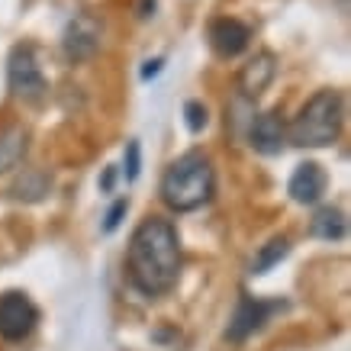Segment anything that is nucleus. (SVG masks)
I'll return each instance as SVG.
<instances>
[{"instance_id": "39448f33", "label": "nucleus", "mask_w": 351, "mask_h": 351, "mask_svg": "<svg viewBox=\"0 0 351 351\" xmlns=\"http://www.w3.org/2000/svg\"><path fill=\"white\" fill-rule=\"evenodd\" d=\"M39 322V309L26 293L20 290H7L0 297V335L7 341H20L26 339Z\"/></svg>"}, {"instance_id": "7ed1b4c3", "label": "nucleus", "mask_w": 351, "mask_h": 351, "mask_svg": "<svg viewBox=\"0 0 351 351\" xmlns=\"http://www.w3.org/2000/svg\"><path fill=\"white\" fill-rule=\"evenodd\" d=\"M341 119H345V107H341L339 90H316L306 104L300 107L287 129V138L300 149H326L332 145L341 132Z\"/></svg>"}, {"instance_id": "6e6552de", "label": "nucleus", "mask_w": 351, "mask_h": 351, "mask_svg": "<svg viewBox=\"0 0 351 351\" xmlns=\"http://www.w3.org/2000/svg\"><path fill=\"white\" fill-rule=\"evenodd\" d=\"M326 184H329V178H326L322 165H316V161H303V165H297V171L290 174L287 191H290V197H293V203L313 206V203L322 200Z\"/></svg>"}, {"instance_id": "1a4fd4ad", "label": "nucleus", "mask_w": 351, "mask_h": 351, "mask_svg": "<svg viewBox=\"0 0 351 351\" xmlns=\"http://www.w3.org/2000/svg\"><path fill=\"white\" fill-rule=\"evenodd\" d=\"M248 39H252V32L248 26L232 16H219V20L210 23V45H213V52L219 58H235V55H242L248 49Z\"/></svg>"}, {"instance_id": "6ab92c4d", "label": "nucleus", "mask_w": 351, "mask_h": 351, "mask_svg": "<svg viewBox=\"0 0 351 351\" xmlns=\"http://www.w3.org/2000/svg\"><path fill=\"white\" fill-rule=\"evenodd\" d=\"M161 58H152V62H145V68H142V81H149V77H155L161 71Z\"/></svg>"}, {"instance_id": "9b49d317", "label": "nucleus", "mask_w": 351, "mask_h": 351, "mask_svg": "<svg viewBox=\"0 0 351 351\" xmlns=\"http://www.w3.org/2000/svg\"><path fill=\"white\" fill-rule=\"evenodd\" d=\"M277 75V58L271 52H258L255 58H248L239 71V90L245 97H261L267 90V84Z\"/></svg>"}, {"instance_id": "412c9836", "label": "nucleus", "mask_w": 351, "mask_h": 351, "mask_svg": "<svg viewBox=\"0 0 351 351\" xmlns=\"http://www.w3.org/2000/svg\"><path fill=\"white\" fill-rule=\"evenodd\" d=\"M339 7H341V13H348V0H339Z\"/></svg>"}, {"instance_id": "ddd939ff", "label": "nucleus", "mask_w": 351, "mask_h": 351, "mask_svg": "<svg viewBox=\"0 0 351 351\" xmlns=\"http://www.w3.org/2000/svg\"><path fill=\"white\" fill-rule=\"evenodd\" d=\"M309 232L316 235V239H326V242H339V239H345V232H348V219H345V213L335 210V206H322L319 213L313 216Z\"/></svg>"}, {"instance_id": "423d86ee", "label": "nucleus", "mask_w": 351, "mask_h": 351, "mask_svg": "<svg viewBox=\"0 0 351 351\" xmlns=\"http://www.w3.org/2000/svg\"><path fill=\"white\" fill-rule=\"evenodd\" d=\"M284 306L280 300H258V297H248L245 293L239 303H235V313L229 319V329H226V339L229 341H245L252 332H258L271 319V313Z\"/></svg>"}, {"instance_id": "aec40b11", "label": "nucleus", "mask_w": 351, "mask_h": 351, "mask_svg": "<svg viewBox=\"0 0 351 351\" xmlns=\"http://www.w3.org/2000/svg\"><path fill=\"white\" fill-rule=\"evenodd\" d=\"M113 178H117V174H113V168H110L107 174H104V181H100V187H104V191H110V187H113Z\"/></svg>"}, {"instance_id": "f03ea898", "label": "nucleus", "mask_w": 351, "mask_h": 351, "mask_svg": "<svg viewBox=\"0 0 351 351\" xmlns=\"http://www.w3.org/2000/svg\"><path fill=\"white\" fill-rule=\"evenodd\" d=\"M213 184H216V178H213L210 158L200 155V152H187V155H181L165 171L158 193L168 210H174V213H193V210H200L203 203H210Z\"/></svg>"}, {"instance_id": "dca6fc26", "label": "nucleus", "mask_w": 351, "mask_h": 351, "mask_svg": "<svg viewBox=\"0 0 351 351\" xmlns=\"http://www.w3.org/2000/svg\"><path fill=\"white\" fill-rule=\"evenodd\" d=\"M206 107H203L200 100H191V104H187V107H184V123H187V129H191V132H200L203 126H206Z\"/></svg>"}, {"instance_id": "f8f14e48", "label": "nucleus", "mask_w": 351, "mask_h": 351, "mask_svg": "<svg viewBox=\"0 0 351 351\" xmlns=\"http://www.w3.org/2000/svg\"><path fill=\"white\" fill-rule=\"evenodd\" d=\"M29 149V136L23 126H7L0 132V174H10L23 165Z\"/></svg>"}, {"instance_id": "f257e3e1", "label": "nucleus", "mask_w": 351, "mask_h": 351, "mask_svg": "<svg viewBox=\"0 0 351 351\" xmlns=\"http://www.w3.org/2000/svg\"><path fill=\"white\" fill-rule=\"evenodd\" d=\"M126 271L129 284L142 297H161L168 293L181 277V239L178 229L161 219L149 216L136 226L126 248Z\"/></svg>"}, {"instance_id": "0eeeda50", "label": "nucleus", "mask_w": 351, "mask_h": 351, "mask_svg": "<svg viewBox=\"0 0 351 351\" xmlns=\"http://www.w3.org/2000/svg\"><path fill=\"white\" fill-rule=\"evenodd\" d=\"M62 49L71 62H84L100 49V23L87 13H77L75 20L64 26L62 36Z\"/></svg>"}, {"instance_id": "9d476101", "label": "nucleus", "mask_w": 351, "mask_h": 351, "mask_svg": "<svg viewBox=\"0 0 351 351\" xmlns=\"http://www.w3.org/2000/svg\"><path fill=\"white\" fill-rule=\"evenodd\" d=\"M252 149L261 152V155H277L287 142V126L277 110H267V113H258L252 119Z\"/></svg>"}, {"instance_id": "20e7f679", "label": "nucleus", "mask_w": 351, "mask_h": 351, "mask_svg": "<svg viewBox=\"0 0 351 351\" xmlns=\"http://www.w3.org/2000/svg\"><path fill=\"white\" fill-rule=\"evenodd\" d=\"M7 84H10V94L23 104H43L45 100L49 84H45L39 62H36L32 45H16L10 52V58H7Z\"/></svg>"}, {"instance_id": "4468645a", "label": "nucleus", "mask_w": 351, "mask_h": 351, "mask_svg": "<svg viewBox=\"0 0 351 351\" xmlns=\"http://www.w3.org/2000/svg\"><path fill=\"white\" fill-rule=\"evenodd\" d=\"M49 187H52V181H49V174H45V171L26 168L20 178H16V184L10 187V193L16 197V200L36 203V200H43L45 193H49Z\"/></svg>"}, {"instance_id": "f3484780", "label": "nucleus", "mask_w": 351, "mask_h": 351, "mask_svg": "<svg viewBox=\"0 0 351 351\" xmlns=\"http://www.w3.org/2000/svg\"><path fill=\"white\" fill-rule=\"evenodd\" d=\"M138 165H142V161H138V142L132 138V142L126 145V178L129 181H136L138 178Z\"/></svg>"}, {"instance_id": "a211bd4d", "label": "nucleus", "mask_w": 351, "mask_h": 351, "mask_svg": "<svg viewBox=\"0 0 351 351\" xmlns=\"http://www.w3.org/2000/svg\"><path fill=\"white\" fill-rule=\"evenodd\" d=\"M126 210H129V203H126V200H117V203H113V210L107 213V223H104V229H107V232H113V229L119 226V219L126 216Z\"/></svg>"}, {"instance_id": "2eb2a0df", "label": "nucleus", "mask_w": 351, "mask_h": 351, "mask_svg": "<svg viewBox=\"0 0 351 351\" xmlns=\"http://www.w3.org/2000/svg\"><path fill=\"white\" fill-rule=\"evenodd\" d=\"M287 252H290V239L287 235H274V239L258 252L255 265H252V274H267L277 261H284V258H287Z\"/></svg>"}]
</instances>
